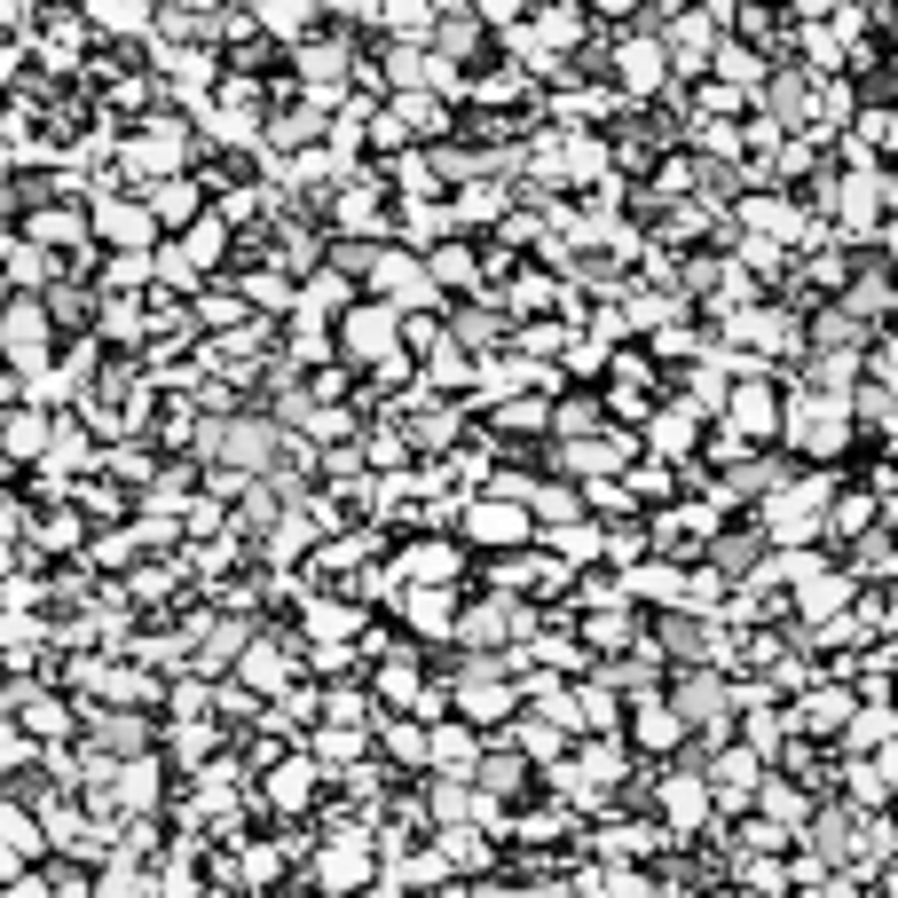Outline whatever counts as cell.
<instances>
[{
    "instance_id": "cell-12",
    "label": "cell",
    "mask_w": 898,
    "mask_h": 898,
    "mask_svg": "<svg viewBox=\"0 0 898 898\" xmlns=\"http://www.w3.org/2000/svg\"><path fill=\"white\" fill-rule=\"evenodd\" d=\"M347 300V277H331V268H323V277L308 285V308H339Z\"/></svg>"
},
{
    "instance_id": "cell-1",
    "label": "cell",
    "mask_w": 898,
    "mask_h": 898,
    "mask_svg": "<svg viewBox=\"0 0 898 898\" xmlns=\"http://www.w3.org/2000/svg\"><path fill=\"white\" fill-rule=\"evenodd\" d=\"M788 426H796V441H804V449H836V433H844V410H820L812 395H804Z\"/></svg>"
},
{
    "instance_id": "cell-15",
    "label": "cell",
    "mask_w": 898,
    "mask_h": 898,
    "mask_svg": "<svg viewBox=\"0 0 898 898\" xmlns=\"http://www.w3.org/2000/svg\"><path fill=\"white\" fill-rule=\"evenodd\" d=\"M103 898H142V875H134V867H111V875H103Z\"/></svg>"
},
{
    "instance_id": "cell-6",
    "label": "cell",
    "mask_w": 898,
    "mask_h": 898,
    "mask_svg": "<svg viewBox=\"0 0 898 898\" xmlns=\"http://www.w3.org/2000/svg\"><path fill=\"white\" fill-rule=\"evenodd\" d=\"M402 568H410V576H426V583H433V576L449 583V576H458V552H449V545H418V552H410Z\"/></svg>"
},
{
    "instance_id": "cell-2",
    "label": "cell",
    "mask_w": 898,
    "mask_h": 898,
    "mask_svg": "<svg viewBox=\"0 0 898 898\" xmlns=\"http://www.w3.org/2000/svg\"><path fill=\"white\" fill-rule=\"evenodd\" d=\"M395 339V308H355V323H347V347L355 355H379Z\"/></svg>"
},
{
    "instance_id": "cell-18",
    "label": "cell",
    "mask_w": 898,
    "mask_h": 898,
    "mask_svg": "<svg viewBox=\"0 0 898 898\" xmlns=\"http://www.w3.org/2000/svg\"><path fill=\"white\" fill-rule=\"evenodd\" d=\"M56 898H87V882H79V875H56Z\"/></svg>"
},
{
    "instance_id": "cell-13",
    "label": "cell",
    "mask_w": 898,
    "mask_h": 898,
    "mask_svg": "<svg viewBox=\"0 0 898 898\" xmlns=\"http://www.w3.org/2000/svg\"><path fill=\"white\" fill-rule=\"evenodd\" d=\"M103 229H111V237H142V229H150V221H142V213H134V206H103Z\"/></svg>"
},
{
    "instance_id": "cell-17",
    "label": "cell",
    "mask_w": 898,
    "mask_h": 898,
    "mask_svg": "<svg viewBox=\"0 0 898 898\" xmlns=\"http://www.w3.org/2000/svg\"><path fill=\"white\" fill-rule=\"evenodd\" d=\"M433 757L441 765H466V734H433Z\"/></svg>"
},
{
    "instance_id": "cell-11",
    "label": "cell",
    "mask_w": 898,
    "mask_h": 898,
    "mask_svg": "<svg viewBox=\"0 0 898 898\" xmlns=\"http://www.w3.org/2000/svg\"><path fill=\"white\" fill-rule=\"evenodd\" d=\"M96 24H111V32H142L150 9H134V0H127V9H96Z\"/></svg>"
},
{
    "instance_id": "cell-8",
    "label": "cell",
    "mask_w": 898,
    "mask_h": 898,
    "mask_svg": "<svg viewBox=\"0 0 898 898\" xmlns=\"http://www.w3.org/2000/svg\"><path fill=\"white\" fill-rule=\"evenodd\" d=\"M158 213H166V221H182V213H198V190H190V182H166V190H158Z\"/></svg>"
},
{
    "instance_id": "cell-9",
    "label": "cell",
    "mask_w": 898,
    "mask_h": 898,
    "mask_svg": "<svg viewBox=\"0 0 898 898\" xmlns=\"http://www.w3.org/2000/svg\"><path fill=\"white\" fill-rule=\"evenodd\" d=\"M734 410H741V426H757V433L772 426V395H765V387H749V395H741Z\"/></svg>"
},
{
    "instance_id": "cell-10",
    "label": "cell",
    "mask_w": 898,
    "mask_h": 898,
    "mask_svg": "<svg viewBox=\"0 0 898 898\" xmlns=\"http://www.w3.org/2000/svg\"><path fill=\"white\" fill-rule=\"evenodd\" d=\"M466 709H473V717H497V709H512V694H497V686L481 678V686H466Z\"/></svg>"
},
{
    "instance_id": "cell-4",
    "label": "cell",
    "mask_w": 898,
    "mask_h": 898,
    "mask_svg": "<svg viewBox=\"0 0 898 898\" xmlns=\"http://www.w3.org/2000/svg\"><path fill=\"white\" fill-rule=\"evenodd\" d=\"M9 355H17V363L40 355V308L32 300H17V316H9Z\"/></svg>"
},
{
    "instance_id": "cell-16",
    "label": "cell",
    "mask_w": 898,
    "mask_h": 898,
    "mask_svg": "<svg viewBox=\"0 0 898 898\" xmlns=\"http://www.w3.org/2000/svg\"><path fill=\"white\" fill-rule=\"evenodd\" d=\"M339 213H347V229H371V221H379V213H371V198H363V190H355V198H347V206H339Z\"/></svg>"
},
{
    "instance_id": "cell-5",
    "label": "cell",
    "mask_w": 898,
    "mask_h": 898,
    "mask_svg": "<svg viewBox=\"0 0 898 898\" xmlns=\"http://www.w3.org/2000/svg\"><path fill=\"white\" fill-rule=\"evenodd\" d=\"M40 441H56V433H48L32 410H17V418H9V458H40Z\"/></svg>"
},
{
    "instance_id": "cell-14",
    "label": "cell",
    "mask_w": 898,
    "mask_h": 898,
    "mask_svg": "<svg viewBox=\"0 0 898 898\" xmlns=\"http://www.w3.org/2000/svg\"><path fill=\"white\" fill-rule=\"evenodd\" d=\"M505 631H512V607H481L473 615V639H505Z\"/></svg>"
},
{
    "instance_id": "cell-7",
    "label": "cell",
    "mask_w": 898,
    "mask_h": 898,
    "mask_svg": "<svg viewBox=\"0 0 898 898\" xmlns=\"http://www.w3.org/2000/svg\"><path fill=\"white\" fill-rule=\"evenodd\" d=\"M655 71H662V48H622V79H631V87H655Z\"/></svg>"
},
{
    "instance_id": "cell-3",
    "label": "cell",
    "mask_w": 898,
    "mask_h": 898,
    "mask_svg": "<svg viewBox=\"0 0 898 898\" xmlns=\"http://www.w3.org/2000/svg\"><path fill=\"white\" fill-rule=\"evenodd\" d=\"M473 536H489V545H505V536H528V512H512L505 497L473 505Z\"/></svg>"
}]
</instances>
